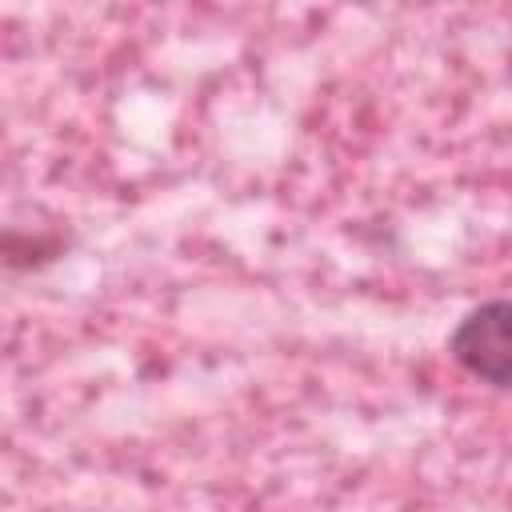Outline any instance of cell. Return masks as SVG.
I'll use <instances>...</instances> for the list:
<instances>
[{
  "instance_id": "6da1fadb",
  "label": "cell",
  "mask_w": 512,
  "mask_h": 512,
  "mask_svg": "<svg viewBox=\"0 0 512 512\" xmlns=\"http://www.w3.org/2000/svg\"><path fill=\"white\" fill-rule=\"evenodd\" d=\"M448 352L468 376L512 388V300H488L472 308L456 324Z\"/></svg>"
}]
</instances>
